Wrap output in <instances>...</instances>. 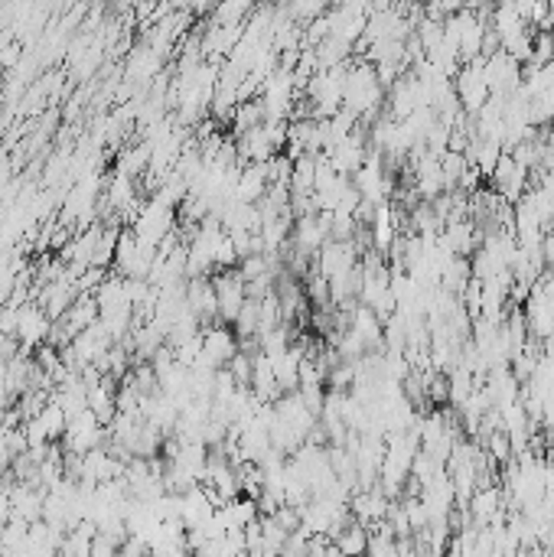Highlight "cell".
Wrapping results in <instances>:
<instances>
[{
	"instance_id": "1",
	"label": "cell",
	"mask_w": 554,
	"mask_h": 557,
	"mask_svg": "<svg viewBox=\"0 0 554 557\" xmlns=\"http://www.w3.org/2000/svg\"><path fill=\"white\" fill-rule=\"evenodd\" d=\"M382 104V79L372 66H355L346 69V89H343V108L359 114H372Z\"/></svg>"
},
{
	"instance_id": "2",
	"label": "cell",
	"mask_w": 554,
	"mask_h": 557,
	"mask_svg": "<svg viewBox=\"0 0 554 557\" xmlns=\"http://www.w3.org/2000/svg\"><path fill=\"white\" fill-rule=\"evenodd\" d=\"M297 75H293L291 66H281L274 69L268 79H264L261 89V108H264V121H287V114L293 108V98H297Z\"/></svg>"
},
{
	"instance_id": "3",
	"label": "cell",
	"mask_w": 554,
	"mask_h": 557,
	"mask_svg": "<svg viewBox=\"0 0 554 557\" xmlns=\"http://www.w3.org/2000/svg\"><path fill=\"white\" fill-rule=\"evenodd\" d=\"M343 89H346V66H323L310 81H307V95H310L313 108L320 118H330L343 108Z\"/></svg>"
},
{
	"instance_id": "4",
	"label": "cell",
	"mask_w": 554,
	"mask_h": 557,
	"mask_svg": "<svg viewBox=\"0 0 554 557\" xmlns=\"http://www.w3.org/2000/svg\"><path fill=\"white\" fill-rule=\"evenodd\" d=\"M456 98H460V108L470 114H476L489 102V81H486V66L483 59H470L464 66V72L456 75Z\"/></svg>"
},
{
	"instance_id": "5",
	"label": "cell",
	"mask_w": 554,
	"mask_h": 557,
	"mask_svg": "<svg viewBox=\"0 0 554 557\" xmlns=\"http://www.w3.org/2000/svg\"><path fill=\"white\" fill-rule=\"evenodd\" d=\"M50 329H52V320L40 304L27 300V304L17 306V343H20L27 352H30V349H40V345L50 339Z\"/></svg>"
},
{
	"instance_id": "6",
	"label": "cell",
	"mask_w": 554,
	"mask_h": 557,
	"mask_svg": "<svg viewBox=\"0 0 554 557\" xmlns=\"http://www.w3.org/2000/svg\"><path fill=\"white\" fill-rule=\"evenodd\" d=\"M489 180H493L495 193L515 203V199H522L525 190H528V166L515 160L512 153H503V160L495 163V170L489 173Z\"/></svg>"
},
{
	"instance_id": "7",
	"label": "cell",
	"mask_w": 554,
	"mask_h": 557,
	"mask_svg": "<svg viewBox=\"0 0 554 557\" xmlns=\"http://www.w3.org/2000/svg\"><path fill=\"white\" fill-rule=\"evenodd\" d=\"M353 176H355V190H359V196H363V203L378 205V203H385V196L392 193V182H388V176H385L378 153L365 157V163L353 173Z\"/></svg>"
},
{
	"instance_id": "8",
	"label": "cell",
	"mask_w": 554,
	"mask_h": 557,
	"mask_svg": "<svg viewBox=\"0 0 554 557\" xmlns=\"http://www.w3.org/2000/svg\"><path fill=\"white\" fill-rule=\"evenodd\" d=\"M212 284H215V300H219V320H229L232 323L238 310L245 306L248 300V284H245L242 274H219V277H212Z\"/></svg>"
},
{
	"instance_id": "9",
	"label": "cell",
	"mask_w": 554,
	"mask_h": 557,
	"mask_svg": "<svg viewBox=\"0 0 554 557\" xmlns=\"http://www.w3.org/2000/svg\"><path fill=\"white\" fill-rule=\"evenodd\" d=\"M235 352H238V339L229 326H202V359L212 368L229 365Z\"/></svg>"
},
{
	"instance_id": "10",
	"label": "cell",
	"mask_w": 554,
	"mask_h": 557,
	"mask_svg": "<svg viewBox=\"0 0 554 557\" xmlns=\"http://www.w3.org/2000/svg\"><path fill=\"white\" fill-rule=\"evenodd\" d=\"M186 304L202 323H212L219 320V300H215V284H212L209 274H199V277H186Z\"/></svg>"
},
{
	"instance_id": "11",
	"label": "cell",
	"mask_w": 554,
	"mask_h": 557,
	"mask_svg": "<svg viewBox=\"0 0 554 557\" xmlns=\"http://www.w3.org/2000/svg\"><path fill=\"white\" fill-rule=\"evenodd\" d=\"M316 264H320V274L326 277V281H332V277H339V274H346L349 267H355L359 264V258H355V248L353 242H326L316 251Z\"/></svg>"
},
{
	"instance_id": "12",
	"label": "cell",
	"mask_w": 554,
	"mask_h": 557,
	"mask_svg": "<svg viewBox=\"0 0 554 557\" xmlns=\"http://www.w3.org/2000/svg\"><path fill=\"white\" fill-rule=\"evenodd\" d=\"M414 190L424 196V199H437V196L447 190V180H443L441 170V157H433L431 151H424V157L414 163Z\"/></svg>"
},
{
	"instance_id": "13",
	"label": "cell",
	"mask_w": 554,
	"mask_h": 557,
	"mask_svg": "<svg viewBox=\"0 0 554 557\" xmlns=\"http://www.w3.org/2000/svg\"><path fill=\"white\" fill-rule=\"evenodd\" d=\"M349 508H353V518L355 522H363L365 528L378 525V522H385L388 518V502H385V492L375 486H365L363 492H355L353 502H349Z\"/></svg>"
},
{
	"instance_id": "14",
	"label": "cell",
	"mask_w": 554,
	"mask_h": 557,
	"mask_svg": "<svg viewBox=\"0 0 554 557\" xmlns=\"http://www.w3.org/2000/svg\"><path fill=\"white\" fill-rule=\"evenodd\" d=\"M268 190H271V180H268V166H264V163H252V166H242V170H238L235 199H242V203H261Z\"/></svg>"
},
{
	"instance_id": "15",
	"label": "cell",
	"mask_w": 554,
	"mask_h": 557,
	"mask_svg": "<svg viewBox=\"0 0 554 557\" xmlns=\"http://www.w3.org/2000/svg\"><path fill=\"white\" fill-rule=\"evenodd\" d=\"M326 157H330L332 166H336L339 173H346V176H349V173H355L365 163V157H369V153H365L363 134L353 131L349 137H343V141L336 143L332 151H326Z\"/></svg>"
},
{
	"instance_id": "16",
	"label": "cell",
	"mask_w": 554,
	"mask_h": 557,
	"mask_svg": "<svg viewBox=\"0 0 554 557\" xmlns=\"http://www.w3.org/2000/svg\"><path fill=\"white\" fill-rule=\"evenodd\" d=\"M300 359H303V349L300 345H287L284 352L271 355L274 362V378H277V388L284 391H293V388L300 385Z\"/></svg>"
},
{
	"instance_id": "17",
	"label": "cell",
	"mask_w": 554,
	"mask_h": 557,
	"mask_svg": "<svg viewBox=\"0 0 554 557\" xmlns=\"http://www.w3.org/2000/svg\"><path fill=\"white\" fill-rule=\"evenodd\" d=\"M398 219H394V213H392V205L388 203H378L375 205V219H372V238H375V244H378V251H385V248H392L394 244V228H398Z\"/></svg>"
},
{
	"instance_id": "18",
	"label": "cell",
	"mask_w": 554,
	"mask_h": 557,
	"mask_svg": "<svg viewBox=\"0 0 554 557\" xmlns=\"http://www.w3.org/2000/svg\"><path fill=\"white\" fill-rule=\"evenodd\" d=\"M332 538H336V551H339V554H359V551H369V531H365L363 522L343 525Z\"/></svg>"
},
{
	"instance_id": "19",
	"label": "cell",
	"mask_w": 554,
	"mask_h": 557,
	"mask_svg": "<svg viewBox=\"0 0 554 557\" xmlns=\"http://www.w3.org/2000/svg\"><path fill=\"white\" fill-rule=\"evenodd\" d=\"M40 424L46 427V434H50V440H62V434H66V427H69V414H66V411H62V405L59 401H46V405H43V411L40 414Z\"/></svg>"
},
{
	"instance_id": "20",
	"label": "cell",
	"mask_w": 554,
	"mask_h": 557,
	"mask_svg": "<svg viewBox=\"0 0 554 557\" xmlns=\"http://www.w3.org/2000/svg\"><path fill=\"white\" fill-rule=\"evenodd\" d=\"M252 7H254V0H219V7H215V23L238 27V23L248 17Z\"/></svg>"
},
{
	"instance_id": "21",
	"label": "cell",
	"mask_w": 554,
	"mask_h": 557,
	"mask_svg": "<svg viewBox=\"0 0 554 557\" xmlns=\"http://www.w3.org/2000/svg\"><path fill=\"white\" fill-rule=\"evenodd\" d=\"M258 343H261L264 355H277L291 345V329H287L284 323L274 326V329H264V333H258Z\"/></svg>"
}]
</instances>
